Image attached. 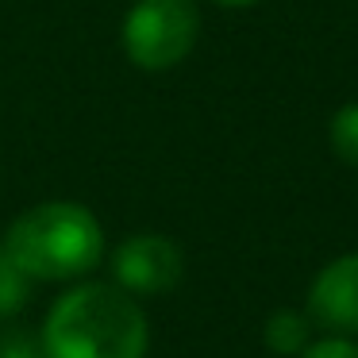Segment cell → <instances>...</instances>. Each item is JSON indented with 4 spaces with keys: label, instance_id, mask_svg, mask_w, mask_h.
I'll list each match as a JSON object with an SVG mask.
<instances>
[{
    "label": "cell",
    "instance_id": "277c9868",
    "mask_svg": "<svg viewBox=\"0 0 358 358\" xmlns=\"http://www.w3.org/2000/svg\"><path fill=\"white\" fill-rule=\"evenodd\" d=\"M185 273L181 247L166 235L139 231L112 250V281L131 296H162Z\"/></svg>",
    "mask_w": 358,
    "mask_h": 358
},
{
    "label": "cell",
    "instance_id": "30bf717a",
    "mask_svg": "<svg viewBox=\"0 0 358 358\" xmlns=\"http://www.w3.org/2000/svg\"><path fill=\"white\" fill-rule=\"evenodd\" d=\"M0 358H47V355H43V343L39 339L8 335V339H0Z\"/></svg>",
    "mask_w": 358,
    "mask_h": 358
},
{
    "label": "cell",
    "instance_id": "52a82bcc",
    "mask_svg": "<svg viewBox=\"0 0 358 358\" xmlns=\"http://www.w3.org/2000/svg\"><path fill=\"white\" fill-rule=\"evenodd\" d=\"M327 139L339 162H347L350 170H358V101L343 104L327 124Z\"/></svg>",
    "mask_w": 358,
    "mask_h": 358
},
{
    "label": "cell",
    "instance_id": "5b68a950",
    "mask_svg": "<svg viewBox=\"0 0 358 358\" xmlns=\"http://www.w3.org/2000/svg\"><path fill=\"white\" fill-rule=\"evenodd\" d=\"M308 320L327 335H358V250L316 273L308 289Z\"/></svg>",
    "mask_w": 358,
    "mask_h": 358
},
{
    "label": "cell",
    "instance_id": "8fae6325",
    "mask_svg": "<svg viewBox=\"0 0 358 358\" xmlns=\"http://www.w3.org/2000/svg\"><path fill=\"white\" fill-rule=\"evenodd\" d=\"M216 4H224V8H250L258 0H216Z\"/></svg>",
    "mask_w": 358,
    "mask_h": 358
},
{
    "label": "cell",
    "instance_id": "6da1fadb",
    "mask_svg": "<svg viewBox=\"0 0 358 358\" xmlns=\"http://www.w3.org/2000/svg\"><path fill=\"white\" fill-rule=\"evenodd\" d=\"M47 358H147V312L116 281H81L50 304L43 320Z\"/></svg>",
    "mask_w": 358,
    "mask_h": 358
},
{
    "label": "cell",
    "instance_id": "3957f363",
    "mask_svg": "<svg viewBox=\"0 0 358 358\" xmlns=\"http://www.w3.org/2000/svg\"><path fill=\"white\" fill-rule=\"evenodd\" d=\"M201 35V12L193 0H135L124 16V55L139 70L162 73L173 70Z\"/></svg>",
    "mask_w": 358,
    "mask_h": 358
},
{
    "label": "cell",
    "instance_id": "9c48e42d",
    "mask_svg": "<svg viewBox=\"0 0 358 358\" xmlns=\"http://www.w3.org/2000/svg\"><path fill=\"white\" fill-rule=\"evenodd\" d=\"M296 358H358V343L355 335H324V339H312Z\"/></svg>",
    "mask_w": 358,
    "mask_h": 358
},
{
    "label": "cell",
    "instance_id": "7a4b0ae2",
    "mask_svg": "<svg viewBox=\"0 0 358 358\" xmlns=\"http://www.w3.org/2000/svg\"><path fill=\"white\" fill-rule=\"evenodd\" d=\"M4 250L31 281H78L104 258V231L85 204L47 201L12 220Z\"/></svg>",
    "mask_w": 358,
    "mask_h": 358
},
{
    "label": "cell",
    "instance_id": "8992f818",
    "mask_svg": "<svg viewBox=\"0 0 358 358\" xmlns=\"http://www.w3.org/2000/svg\"><path fill=\"white\" fill-rule=\"evenodd\" d=\"M262 343L270 355H281V358H296L304 347L312 343V320L308 312H293V308H281L266 320L262 327Z\"/></svg>",
    "mask_w": 358,
    "mask_h": 358
},
{
    "label": "cell",
    "instance_id": "ba28073f",
    "mask_svg": "<svg viewBox=\"0 0 358 358\" xmlns=\"http://www.w3.org/2000/svg\"><path fill=\"white\" fill-rule=\"evenodd\" d=\"M27 293H31V278L16 266V258L4 250L0 243V320L16 316L20 308L27 304Z\"/></svg>",
    "mask_w": 358,
    "mask_h": 358
}]
</instances>
